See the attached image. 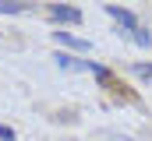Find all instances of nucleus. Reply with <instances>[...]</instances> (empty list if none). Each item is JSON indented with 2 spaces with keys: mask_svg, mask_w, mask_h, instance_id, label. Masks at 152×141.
Instances as JSON below:
<instances>
[{
  "mask_svg": "<svg viewBox=\"0 0 152 141\" xmlns=\"http://www.w3.org/2000/svg\"><path fill=\"white\" fill-rule=\"evenodd\" d=\"M88 70H92V74H96V78H99L103 85H110V70L103 67V64H96V60H92V64H88Z\"/></svg>",
  "mask_w": 152,
  "mask_h": 141,
  "instance_id": "nucleus-6",
  "label": "nucleus"
},
{
  "mask_svg": "<svg viewBox=\"0 0 152 141\" xmlns=\"http://www.w3.org/2000/svg\"><path fill=\"white\" fill-rule=\"evenodd\" d=\"M53 35H57V42L67 46V49H88V46H92L88 39H78V35H71V32H53Z\"/></svg>",
  "mask_w": 152,
  "mask_h": 141,
  "instance_id": "nucleus-3",
  "label": "nucleus"
},
{
  "mask_svg": "<svg viewBox=\"0 0 152 141\" xmlns=\"http://www.w3.org/2000/svg\"><path fill=\"white\" fill-rule=\"evenodd\" d=\"M53 60H57V67H64V70H88L85 60H75V57H67V53H57Z\"/></svg>",
  "mask_w": 152,
  "mask_h": 141,
  "instance_id": "nucleus-4",
  "label": "nucleus"
},
{
  "mask_svg": "<svg viewBox=\"0 0 152 141\" xmlns=\"http://www.w3.org/2000/svg\"><path fill=\"white\" fill-rule=\"evenodd\" d=\"M25 11V4H7V0H0V14H21Z\"/></svg>",
  "mask_w": 152,
  "mask_h": 141,
  "instance_id": "nucleus-7",
  "label": "nucleus"
},
{
  "mask_svg": "<svg viewBox=\"0 0 152 141\" xmlns=\"http://www.w3.org/2000/svg\"><path fill=\"white\" fill-rule=\"evenodd\" d=\"M134 70H138L142 78H152V64H138V67H134Z\"/></svg>",
  "mask_w": 152,
  "mask_h": 141,
  "instance_id": "nucleus-9",
  "label": "nucleus"
},
{
  "mask_svg": "<svg viewBox=\"0 0 152 141\" xmlns=\"http://www.w3.org/2000/svg\"><path fill=\"white\" fill-rule=\"evenodd\" d=\"M106 14H110V18H117V21H120V25L127 28V35H131L134 28H138V18H134V11H127V7H117V4H106Z\"/></svg>",
  "mask_w": 152,
  "mask_h": 141,
  "instance_id": "nucleus-1",
  "label": "nucleus"
},
{
  "mask_svg": "<svg viewBox=\"0 0 152 141\" xmlns=\"http://www.w3.org/2000/svg\"><path fill=\"white\" fill-rule=\"evenodd\" d=\"M131 39H134V42H138L142 49H149V46H152V35H149V28H142V25H138V28L131 32Z\"/></svg>",
  "mask_w": 152,
  "mask_h": 141,
  "instance_id": "nucleus-5",
  "label": "nucleus"
},
{
  "mask_svg": "<svg viewBox=\"0 0 152 141\" xmlns=\"http://www.w3.org/2000/svg\"><path fill=\"white\" fill-rule=\"evenodd\" d=\"M0 141H14V131H11V127H4V124H0Z\"/></svg>",
  "mask_w": 152,
  "mask_h": 141,
  "instance_id": "nucleus-8",
  "label": "nucleus"
},
{
  "mask_svg": "<svg viewBox=\"0 0 152 141\" xmlns=\"http://www.w3.org/2000/svg\"><path fill=\"white\" fill-rule=\"evenodd\" d=\"M46 14H50L53 21H81V11H78V7H64V4H50Z\"/></svg>",
  "mask_w": 152,
  "mask_h": 141,
  "instance_id": "nucleus-2",
  "label": "nucleus"
}]
</instances>
